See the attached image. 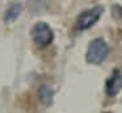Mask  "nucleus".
I'll use <instances>...</instances> for the list:
<instances>
[{
  "label": "nucleus",
  "mask_w": 122,
  "mask_h": 113,
  "mask_svg": "<svg viewBox=\"0 0 122 113\" xmlns=\"http://www.w3.org/2000/svg\"><path fill=\"white\" fill-rule=\"evenodd\" d=\"M22 12V4L21 3H13L7 8L5 13H4V22L5 24H12L20 17Z\"/></svg>",
  "instance_id": "nucleus-5"
},
{
  "label": "nucleus",
  "mask_w": 122,
  "mask_h": 113,
  "mask_svg": "<svg viewBox=\"0 0 122 113\" xmlns=\"http://www.w3.org/2000/svg\"><path fill=\"white\" fill-rule=\"evenodd\" d=\"M38 96L42 104H45L46 107H50L54 101V89L47 84H42L38 88Z\"/></svg>",
  "instance_id": "nucleus-6"
},
{
  "label": "nucleus",
  "mask_w": 122,
  "mask_h": 113,
  "mask_svg": "<svg viewBox=\"0 0 122 113\" xmlns=\"http://www.w3.org/2000/svg\"><path fill=\"white\" fill-rule=\"evenodd\" d=\"M104 13V8L101 5H96V7H92L89 9H85L77 16L76 22H75V26H76L77 30L83 32L87 30V29L92 28L95 24H97V21L101 18Z\"/></svg>",
  "instance_id": "nucleus-3"
},
{
  "label": "nucleus",
  "mask_w": 122,
  "mask_h": 113,
  "mask_svg": "<svg viewBox=\"0 0 122 113\" xmlns=\"http://www.w3.org/2000/svg\"><path fill=\"white\" fill-rule=\"evenodd\" d=\"M30 38H32V41L38 47L43 49V47H47L49 45L53 43L54 32L47 22H45V21H38L30 29Z\"/></svg>",
  "instance_id": "nucleus-2"
},
{
  "label": "nucleus",
  "mask_w": 122,
  "mask_h": 113,
  "mask_svg": "<svg viewBox=\"0 0 122 113\" xmlns=\"http://www.w3.org/2000/svg\"><path fill=\"white\" fill-rule=\"evenodd\" d=\"M122 88V74L119 70H114L105 83V92L108 96H116Z\"/></svg>",
  "instance_id": "nucleus-4"
},
{
  "label": "nucleus",
  "mask_w": 122,
  "mask_h": 113,
  "mask_svg": "<svg viewBox=\"0 0 122 113\" xmlns=\"http://www.w3.org/2000/svg\"><path fill=\"white\" fill-rule=\"evenodd\" d=\"M28 7L30 12H41L45 9V0H28Z\"/></svg>",
  "instance_id": "nucleus-7"
},
{
  "label": "nucleus",
  "mask_w": 122,
  "mask_h": 113,
  "mask_svg": "<svg viewBox=\"0 0 122 113\" xmlns=\"http://www.w3.org/2000/svg\"><path fill=\"white\" fill-rule=\"evenodd\" d=\"M109 54V45L101 37L93 38L88 43L87 53H85V60L91 65L98 66L108 58Z\"/></svg>",
  "instance_id": "nucleus-1"
}]
</instances>
